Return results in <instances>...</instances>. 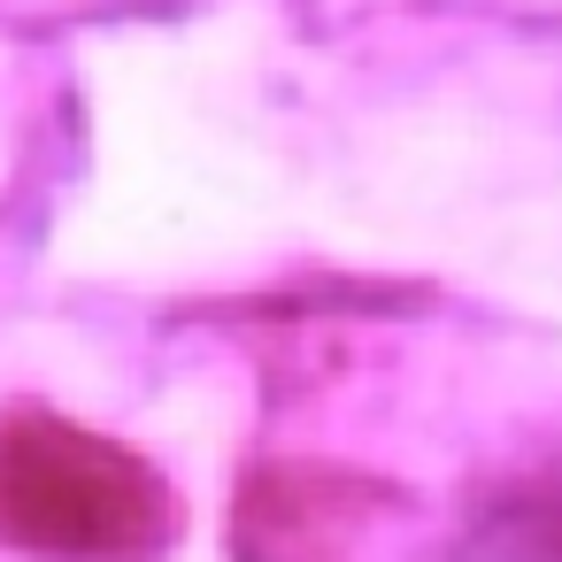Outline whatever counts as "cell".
<instances>
[{
  "label": "cell",
  "mask_w": 562,
  "mask_h": 562,
  "mask_svg": "<svg viewBox=\"0 0 562 562\" xmlns=\"http://www.w3.org/2000/svg\"><path fill=\"white\" fill-rule=\"evenodd\" d=\"M178 531L155 462L93 439L47 408L0 416V539L55 562H139Z\"/></svg>",
  "instance_id": "cell-1"
}]
</instances>
